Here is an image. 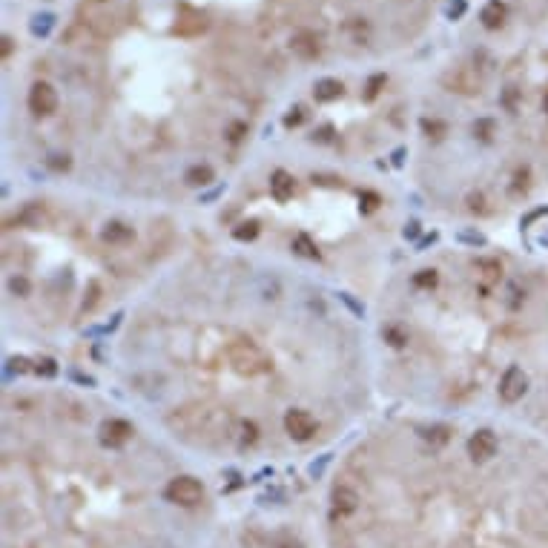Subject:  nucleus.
Segmentation results:
<instances>
[{
	"label": "nucleus",
	"mask_w": 548,
	"mask_h": 548,
	"mask_svg": "<svg viewBox=\"0 0 548 548\" xmlns=\"http://www.w3.org/2000/svg\"><path fill=\"white\" fill-rule=\"evenodd\" d=\"M227 362L232 365V370H236L239 376H247V379L264 376L273 367V359L267 356V350L244 336L227 342Z\"/></svg>",
	"instance_id": "f257e3e1"
},
{
	"label": "nucleus",
	"mask_w": 548,
	"mask_h": 548,
	"mask_svg": "<svg viewBox=\"0 0 548 548\" xmlns=\"http://www.w3.org/2000/svg\"><path fill=\"white\" fill-rule=\"evenodd\" d=\"M227 419L219 408H207V405H187L179 414L170 417V428L175 434H227V428H219L215 422Z\"/></svg>",
	"instance_id": "f03ea898"
},
{
	"label": "nucleus",
	"mask_w": 548,
	"mask_h": 548,
	"mask_svg": "<svg viewBox=\"0 0 548 548\" xmlns=\"http://www.w3.org/2000/svg\"><path fill=\"white\" fill-rule=\"evenodd\" d=\"M164 497L175 505H181V508H195L204 500V485L195 477H175L164 488Z\"/></svg>",
	"instance_id": "7ed1b4c3"
},
{
	"label": "nucleus",
	"mask_w": 548,
	"mask_h": 548,
	"mask_svg": "<svg viewBox=\"0 0 548 548\" xmlns=\"http://www.w3.org/2000/svg\"><path fill=\"white\" fill-rule=\"evenodd\" d=\"M525 390H528V374L522 367H517V365H511L502 374V379H500V387H497V394H500V399L505 402V405H514V402H520L522 396H525Z\"/></svg>",
	"instance_id": "20e7f679"
},
{
	"label": "nucleus",
	"mask_w": 548,
	"mask_h": 548,
	"mask_svg": "<svg viewBox=\"0 0 548 548\" xmlns=\"http://www.w3.org/2000/svg\"><path fill=\"white\" fill-rule=\"evenodd\" d=\"M316 428H319L316 419H313L307 410H302V408L287 410V417H284V430H287L290 439L307 442V439H313V434H316Z\"/></svg>",
	"instance_id": "39448f33"
},
{
	"label": "nucleus",
	"mask_w": 548,
	"mask_h": 548,
	"mask_svg": "<svg viewBox=\"0 0 548 548\" xmlns=\"http://www.w3.org/2000/svg\"><path fill=\"white\" fill-rule=\"evenodd\" d=\"M497 448H500L497 434H494V430H488V428H482V430H477V434H471V439H468V457H471L474 462H488L497 454Z\"/></svg>",
	"instance_id": "423d86ee"
},
{
	"label": "nucleus",
	"mask_w": 548,
	"mask_h": 548,
	"mask_svg": "<svg viewBox=\"0 0 548 548\" xmlns=\"http://www.w3.org/2000/svg\"><path fill=\"white\" fill-rule=\"evenodd\" d=\"M29 109L35 115H52L57 109V92L49 86V84H35L29 89Z\"/></svg>",
	"instance_id": "0eeeda50"
},
{
	"label": "nucleus",
	"mask_w": 548,
	"mask_h": 548,
	"mask_svg": "<svg viewBox=\"0 0 548 548\" xmlns=\"http://www.w3.org/2000/svg\"><path fill=\"white\" fill-rule=\"evenodd\" d=\"M98 434H101V442L107 448H121V445H127L132 439V425L124 422V419H107Z\"/></svg>",
	"instance_id": "6e6552de"
},
{
	"label": "nucleus",
	"mask_w": 548,
	"mask_h": 548,
	"mask_svg": "<svg viewBox=\"0 0 548 548\" xmlns=\"http://www.w3.org/2000/svg\"><path fill=\"white\" fill-rule=\"evenodd\" d=\"M293 192H296V181H293V175H290V172L276 170V172L270 175V195H273V199H276L279 204L290 201V199H293Z\"/></svg>",
	"instance_id": "1a4fd4ad"
},
{
	"label": "nucleus",
	"mask_w": 548,
	"mask_h": 548,
	"mask_svg": "<svg viewBox=\"0 0 548 548\" xmlns=\"http://www.w3.org/2000/svg\"><path fill=\"white\" fill-rule=\"evenodd\" d=\"M330 502H334V511L339 514H354L359 508V494L350 485H336L334 494H330Z\"/></svg>",
	"instance_id": "9d476101"
},
{
	"label": "nucleus",
	"mask_w": 548,
	"mask_h": 548,
	"mask_svg": "<svg viewBox=\"0 0 548 548\" xmlns=\"http://www.w3.org/2000/svg\"><path fill=\"white\" fill-rule=\"evenodd\" d=\"M101 239H104L107 244L121 247V244H129V241L135 239V230H132L129 224H124V221H109V224L104 227V232H101Z\"/></svg>",
	"instance_id": "9b49d317"
},
{
	"label": "nucleus",
	"mask_w": 548,
	"mask_h": 548,
	"mask_svg": "<svg viewBox=\"0 0 548 548\" xmlns=\"http://www.w3.org/2000/svg\"><path fill=\"white\" fill-rule=\"evenodd\" d=\"M477 273H480L482 287L488 290V287H494V284L502 279V264H500L497 259H480V262H477Z\"/></svg>",
	"instance_id": "f8f14e48"
},
{
	"label": "nucleus",
	"mask_w": 548,
	"mask_h": 548,
	"mask_svg": "<svg viewBox=\"0 0 548 548\" xmlns=\"http://www.w3.org/2000/svg\"><path fill=\"white\" fill-rule=\"evenodd\" d=\"M502 21H505V6L500 3V0H494V3H488V6H485V12H482V24H485L488 29H500V26H502Z\"/></svg>",
	"instance_id": "ddd939ff"
},
{
	"label": "nucleus",
	"mask_w": 548,
	"mask_h": 548,
	"mask_svg": "<svg viewBox=\"0 0 548 548\" xmlns=\"http://www.w3.org/2000/svg\"><path fill=\"white\" fill-rule=\"evenodd\" d=\"M184 181H187L190 187H207V184L212 181V170H210L207 164L190 167V170H187V175H184Z\"/></svg>",
	"instance_id": "4468645a"
},
{
	"label": "nucleus",
	"mask_w": 548,
	"mask_h": 548,
	"mask_svg": "<svg viewBox=\"0 0 548 548\" xmlns=\"http://www.w3.org/2000/svg\"><path fill=\"white\" fill-rule=\"evenodd\" d=\"M342 95V84L339 81H319L316 84V101H334Z\"/></svg>",
	"instance_id": "2eb2a0df"
},
{
	"label": "nucleus",
	"mask_w": 548,
	"mask_h": 548,
	"mask_svg": "<svg viewBox=\"0 0 548 548\" xmlns=\"http://www.w3.org/2000/svg\"><path fill=\"white\" fill-rule=\"evenodd\" d=\"M259 230H262V227H259V221H253V219H250V221H241L236 230H232V236H236L239 241H253V239L259 236Z\"/></svg>",
	"instance_id": "dca6fc26"
},
{
	"label": "nucleus",
	"mask_w": 548,
	"mask_h": 548,
	"mask_svg": "<svg viewBox=\"0 0 548 548\" xmlns=\"http://www.w3.org/2000/svg\"><path fill=\"white\" fill-rule=\"evenodd\" d=\"M293 250H296L299 256H304V259H319L316 244H313L307 236H296V239H293Z\"/></svg>",
	"instance_id": "f3484780"
},
{
	"label": "nucleus",
	"mask_w": 548,
	"mask_h": 548,
	"mask_svg": "<svg viewBox=\"0 0 548 548\" xmlns=\"http://www.w3.org/2000/svg\"><path fill=\"white\" fill-rule=\"evenodd\" d=\"M437 279H439V276H437V270H434V267H428V270H419V273H417V276H414V284L428 290V287H434V284H437Z\"/></svg>",
	"instance_id": "a211bd4d"
},
{
	"label": "nucleus",
	"mask_w": 548,
	"mask_h": 548,
	"mask_svg": "<svg viewBox=\"0 0 548 548\" xmlns=\"http://www.w3.org/2000/svg\"><path fill=\"white\" fill-rule=\"evenodd\" d=\"M239 430H241V445H253V442H256L259 439V428H256V422H241L239 425Z\"/></svg>",
	"instance_id": "6ab92c4d"
},
{
	"label": "nucleus",
	"mask_w": 548,
	"mask_h": 548,
	"mask_svg": "<svg viewBox=\"0 0 548 548\" xmlns=\"http://www.w3.org/2000/svg\"><path fill=\"white\" fill-rule=\"evenodd\" d=\"M9 290L17 293V296H29V282L24 276H15V279H9Z\"/></svg>",
	"instance_id": "aec40b11"
},
{
	"label": "nucleus",
	"mask_w": 548,
	"mask_h": 548,
	"mask_svg": "<svg viewBox=\"0 0 548 548\" xmlns=\"http://www.w3.org/2000/svg\"><path fill=\"white\" fill-rule=\"evenodd\" d=\"M359 201H362V210H365V212H374V210L379 207V195H376V192H362Z\"/></svg>",
	"instance_id": "412c9836"
},
{
	"label": "nucleus",
	"mask_w": 548,
	"mask_h": 548,
	"mask_svg": "<svg viewBox=\"0 0 548 548\" xmlns=\"http://www.w3.org/2000/svg\"><path fill=\"white\" fill-rule=\"evenodd\" d=\"M35 370H37V374H41V370H44L46 376H55V374H57V367H55V362H52V359H41V362H37V367H35Z\"/></svg>",
	"instance_id": "4be33fe9"
},
{
	"label": "nucleus",
	"mask_w": 548,
	"mask_h": 548,
	"mask_svg": "<svg viewBox=\"0 0 548 548\" xmlns=\"http://www.w3.org/2000/svg\"><path fill=\"white\" fill-rule=\"evenodd\" d=\"M302 112H304V109H293V112L287 115V118H284V124H287V127H299V124H302V118H304Z\"/></svg>",
	"instance_id": "5701e85b"
},
{
	"label": "nucleus",
	"mask_w": 548,
	"mask_h": 548,
	"mask_svg": "<svg viewBox=\"0 0 548 548\" xmlns=\"http://www.w3.org/2000/svg\"><path fill=\"white\" fill-rule=\"evenodd\" d=\"M422 129L430 135V132H445V127L442 124H437V121H422Z\"/></svg>",
	"instance_id": "b1692460"
},
{
	"label": "nucleus",
	"mask_w": 548,
	"mask_h": 548,
	"mask_svg": "<svg viewBox=\"0 0 548 548\" xmlns=\"http://www.w3.org/2000/svg\"><path fill=\"white\" fill-rule=\"evenodd\" d=\"M417 232H419V224H417V221H410V224L405 227V239H414Z\"/></svg>",
	"instance_id": "393cba45"
},
{
	"label": "nucleus",
	"mask_w": 548,
	"mask_h": 548,
	"mask_svg": "<svg viewBox=\"0 0 548 548\" xmlns=\"http://www.w3.org/2000/svg\"><path fill=\"white\" fill-rule=\"evenodd\" d=\"M542 107H545V112H548V92H545V101H542Z\"/></svg>",
	"instance_id": "a878e982"
}]
</instances>
